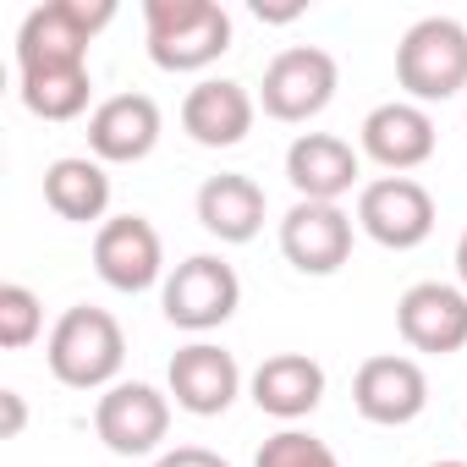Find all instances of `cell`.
Returning <instances> with one entry per match:
<instances>
[{"label": "cell", "instance_id": "3", "mask_svg": "<svg viewBox=\"0 0 467 467\" xmlns=\"http://www.w3.org/2000/svg\"><path fill=\"white\" fill-rule=\"evenodd\" d=\"M396 83L412 105H440L467 88V28L456 17H418L396 45Z\"/></svg>", "mask_w": 467, "mask_h": 467}, {"label": "cell", "instance_id": "15", "mask_svg": "<svg viewBox=\"0 0 467 467\" xmlns=\"http://www.w3.org/2000/svg\"><path fill=\"white\" fill-rule=\"evenodd\" d=\"M358 138H363V154L374 165L401 176V171H418L434 154V116L423 105H412V99H385V105H374L363 116Z\"/></svg>", "mask_w": 467, "mask_h": 467}, {"label": "cell", "instance_id": "19", "mask_svg": "<svg viewBox=\"0 0 467 467\" xmlns=\"http://www.w3.org/2000/svg\"><path fill=\"white\" fill-rule=\"evenodd\" d=\"M198 209V225L209 231V237L220 243H254L259 231H265V187L243 171H220L198 187L192 198Z\"/></svg>", "mask_w": 467, "mask_h": 467}, {"label": "cell", "instance_id": "1", "mask_svg": "<svg viewBox=\"0 0 467 467\" xmlns=\"http://www.w3.org/2000/svg\"><path fill=\"white\" fill-rule=\"evenodd\" d=\"M143 39L160 72H203L231 50V12L214 0H143Z\"/></svg>", "mask_w": 467, "mask_h": 467}, {"label": "cell", "instance_id": "14", "mask_svg": "<svg viewBox=\"0 0 467 467\" xmlns=\"http://www.w3.org/2000/svg\"><path fill=\"white\" fill-rule=\"evenodd\" d=\"M171 396L182 412L192 418H220L231 401L243 396V368L225 347L214 341H192L171 358Z\"/></svg>", "mask_w": 467, "mask_h": 467}, {"label": "cell", "instance_id": "11", "mask_svg": "<svg viewBox=\"0 0 467 467\" xmlns=\"http://www.w3.org/2000/svg\"><path fill=\"white\" fill-rule=\"evenodd\" d=\"M396 330L412 352L451 358L467 347V292L451 281H418L396 303Z\"/></svg>", "mask_w": 467, "mask_h": 467}, {"label": "cell", "instance_id": "22", "mask_svg": "<svg viewBox=\"0 0 467 467\" xmlns=\"http://www.w3.org/2000/svg\"><path fill=\"white\" fill-rule=\"evenodd\" d=\"M45 336V303L23 286V281H6L0 286V347L6 352H23Z\"/></svg>", "mask_w": 467, "mask_h": 467}, {"label": "cell", "instance_id": "9", "mask_svg": "<svg viewBox=\"0 0 467 467\" xmlns=\"http://www.w3.org/2000/svg\"><path fill=\"white\" fill-rule=\"evenodd\" d=\"M94 270L110 292H149L165 275V243L149 214H110L94 231Z\"/></svg>", "mask_w": 467, "mask_h": 467}, {"label": "cell", "instance_id": "4", "mask_svg": "<svg viewBox=\"0 0 467 467\" xmlns=\"http://www.w3.org/2000/svg\"><path fill=\"white\" fill-rule=\"evenodd\" d=\"M116 23L110 0H45L17 28V72L34 67H88V45Z\"/></svg>", "mask_w": 467, "mask_h": 467}, {"label": "cell", "instance_id": "10", "mask_svg": "<svg viewBox=\"0 0 467 467\" xmlns=\"http://www.w3.org/2000/svg\"><path fill=\"white\" fill-rule=\"evenodd\" d=\"M352 407L379 423V429H401L412 423L423 407H429V374L418 358H401V352H379L368 358L358 374H352Z\"/></svg>", "mask_w": 467, "mask_h": 467}, {"label": "cell", "instance_id": "17", "mask_svg": "<svg viewBox=\"0 0 467 467\" xmlns=\"http://www.w3.org/2000/svg\"><path fill=\"white\" fill-rule=\"evenodd\" d=\"M358 176H363V160L336 132H303L286 149V182L308 203H341V192H352Z\"/></svg>", "mask_w": 467, "mask_h": 467}, {"label": "cell", "instance_id": "7", "mask_svg": "<svg viewBox=\"0 0 467 467\" xmlns=\"http://www.w3.org/2000/svg\"><path fill=\"white\" fill-rule=\"evenodd\" d=\"M358 231L390 254L423 248L434 231V192L412 176H379L358 192Z\"/></svg>", "mask_w": 467, "mask_h": 467}, {"label": "cell", "instance_id": "6", "mask_svg": "<svg viewBox=\"0 0 467 467\" xmlns=\"http://www.w3.org/2000/svg\"><path fill=\"white\" fill-rule=\"evenodd\" d=\"M336 88H341V67H336L330 50H319V45H286L265 67L259 105L275 121H314L336 99Z\"/></svg>", "mask_w": 467, "mask_h": 467}, {"label": "cell", "instance_id": "26", "mask_svg": "<svg viewBox=\"0 0 467 467\" xmlns=\"http://www.w3.org/2000/svg\"><path fill=\"white\" fill-rule=\"evenodd\" d=\"M456 281H462V292H467V231L456 237Z\"/></svg>", "mask_w": 467, "mask_h": 467}, {"label": "cell", "instance_id": "27", "mask_svg": "<svg viewBox=\"0 0 467 467\" xmlns=\"http://www.w3.org/2000/svg\"><path fill=\"white\" fill-rule=\"evenodd\" d=\"M429 467H467V462H429Z\"/></svg>", "mask_w": 467, "mask_h": 467}, {"label": "cell", "instance_id": "21", "mask_svg": "<svg viewBox=\"0 0 467 467\" xmlns=\"http://www.w3.org/2000/svg\"><path fill=\"white\" fill-rule=\"evenodd\" d=\"M17 94L39 121H78L88 110L94 78L88 67H34V72H17Z\"/></svg>", "mask_w": 467, "mask_h": 467}, {"label": "cell", "instance_id": "5", "mask_svg": "<svg viewBox=\"0 0 467 467\" xmlns=\"http://www.w3.org/2000/svg\"><path fill=\"white\" fill-rule=\"evenodd\" d=\"M160 308H165V319L176 330L203 336V330H220L231 314L243 308V281H237V270H231L220 254H192V259H182L165 275Z\"/></svg>", "mask_w": 467, "mask_h": 467}, {"label": "cell", "instance_id": "16", "mask_svg": "<svg viewBox=\"0 0 467 467\" xmlns=\"http://www.w3.org/2000/svg\"><path fill=\"white\" fill-rule=\"evenodd\" d=\"M160 143V105L149 94H110L88 116V149L99 165H138Z\"/></svg>", "mask_w": 467, "mask_h": 467}, {"label": "cell", "instance_id": "2", "mask_svg": "<svg viewBox=\"0 0 467 467\" xmlns=\"http://www.w3.org/2000/svg\"><path fill=\"white\" fill-rule=\"evenodd\" d=\"M45 363L67 390H110L127 363V336H121L116 314L78 303L56 319V330L45 341Z\"/></svg>", "mask_w": 467, "mask_h": 467}, {"label": "cell", "instance_id": "24", "mask_svg": "<svg viewBox=\"0 0 467 467\" xmlns=\"http://www.w3.org/2000/svg\"><path fill=\"white\" fill-rule=\"evenodd\" d=\"M154 467H231V462L220 451H209V445H176V451H160Z\"/></svg>", "mask_w": 467, "mask_h": 467}, {"label": "cell", "instance_id": "18", "mask_svg": "<svg viewBox=\"0 0 467 467\" xmlns=\"http://www.w3.org/2000/svg\"><path fill=\"white\" fill-rule=\"evenodd\" d=\"M248 390H254L259 412H270L281 423H297V418H308L325 401V368L308 352H275V358H265L254 368Z\"/></svg>", "mask_w": 467, "mask_h": 467}, {"label": "cell", "instance_id": "8", "mask_svg": "<svg viewBox=\"0 0 467 467\" xmlns=\"http://www.w3.org/2000/svg\"><path fill=\"white\" fill-rule=\"evenodd\" d=\"M94 434L116 456H149L171 434V396L143 379H116L94 407Z\"/></svg>", "mask_w": 467, "mask_h": 467}, {"label": "cell", "instance_id": "23", "mask_svg": "<svg viewBox=\"0 0 467 467\" xmlns=\"http://www.w3.org/2000/svg\"><path fill=\"white\" fill-rule=\"evenodd\" d=\"M254 467H341V456L308 429H281V434H270L259 445Z\"/></svg>", "mask_w": 467, "mask_h": 467}, {"label": "cell", "instance_id": "25", "mask_svg": "<svg viewBox=\"0 0 467 467\" xmlns=\"http://www.w3.org/2000/svg\"><path fill=\"white\" fill-rule=\"evenodd\" d=\"M0 407H6V440H17V434H23V423H28L23 396H17V390H0Z\"/></svg>", "mask_w": 467, "mask_h": 467}, {"label": "cell", "instance_id": "20", "mask_svg": "<svg viewBox=\"0 0 467 467\" xmlns=\"http://www.w3.org/2000/svg\"><path fill=\"white\" fill-rule=\"evenodd\" d=\"M45 203L72 220V225H105V209H110V176L94 154H61L45 165Z\"/></svg>", "mask_w": 467, "mask_h": 467}, {"label": "cell", "instance_id": "13", "mask_svg": "<svg viewBox=\"0 0 467 467\" xmlns=\"http://www.w3.org/2000/svg\"><path fill=\"white\" fill-rule=\"evenodd\" d=\"M254 116H259V99L237 78H203L182 99V132L198 149H237L254 132Z\"/></svg>", "mask_w": 467, "mask_h": 467}, {"label": "cell", "instance_id": "12", "mask_svg": "<svg viewBox=\"0 0 467 467\" xmlns=\"http://www.w3.org/2000/svg\"><path fill=\"white\" fill-rule=\"evenodd\" d=\"M281 254L303 275H336L352 259V214L341 203L297 198L281 220Z\"/></svg>", "mask_w": 467, "mask_h": 467}]
</instances>
